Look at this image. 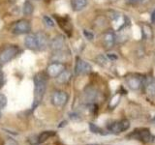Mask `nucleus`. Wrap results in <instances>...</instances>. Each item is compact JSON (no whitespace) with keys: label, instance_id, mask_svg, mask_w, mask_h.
<instances>
[{"label":"nucleus","instance_id":"17","mask_svg":"<svg viewBox=\"0 0 155 145\" xmlns=\"http://www.w3.org/2000/svg\"><path fill=\"white\" fill-rule=\"evenodd\" d=\"M34 11V6L30 1H25L23 4V8H22V12L24 14V16H31Z\"/></svg>","mask_w":155,"mask_h":145},{"label":"nucleus","instance_id":"25","mask_svg":"<svg viewBox=\"0 0 155 145\" xmlns=\"http://www.w3.org/2000/svg\"><path fill=\"white\" fill-rule=\"evenodd\" d=\"M89 130H90V132L93 134H102V130L98 126H96L93 123H89Z\"/></svg>","mask_w":155,"mask_h":145},{"label":"nucleus","instance_id":"4","mask_svg":"<svg viewBox=\"0 0 155 145\" xmlns=\"http://www.w3.org/2000/svg\"><path fill=\"white\" fill-rule=\"evenodd\" d=\"M68 101V94L64 91H55L51 96V103L54 106L62 108Z\"/></svg>","mask_w":155,"mask_h":145},{"label":"nucleus","instance_id":"14","mask_svg":"<svg viewBox=\"0 0 155 145\" xmlns=\"http://www.w3.org/2000/svg\"><path fill=\"white\" fill-rule=\"evenodd\" d=\"M71 5H72V8L74 11L79 12V11H81V10H84L86 7L87 0H72Z\"/></svg>","mask_w":155,"mask_h":145},{"label":"nucleus","instance_id":"35","mask_svg":"<svg viewBox=\"0 0 155 145\" xmlns=\"http://www.w3.org/2000/svg\"><path fill=\"white\" fill-rule=\"evenodd\" d=\"M1 115H2V114H1V112H0V118H1Z\"/></svg>","mask_w":155,"mask_h":145},{"label":"nucleus","instance_id":"32","mask_svg":"<svg viewBox=\"0 0 155 145\" xmlns=\"http://www.w3.org/2000/svg\"><path fill=\"white\" fill-rule=\"evenodd\" d=\"M70 117H71L72 120H74V121H80L81 120V117L77 113H72V114H70Z\"/></svg>","mask_w":155,"mask_h":145},{"label":"nucleus","instance_id":"9","mask_svg":"<svg viewBox=\"0 0 155 145\" xmlns=\"http://www.w3.org/2000/svg\"><path fill=\"white\" fill-rule=\"evenodd\" d=\"M115 34L114 31L109 30L104 33L103 35V45L106 48H111L115 43Z\"/></svg>","mask_w":155,"mask_h":145},{"label":"nucleus","instance_id":"6","mask_svg":"<svg viewBox=\"0 0 155 145\" xmlns=\"http://www.w3.org/2000/svg\"><path fill=\"white\" fill-rule=\"evenodd\" d=\"M66 47V39L63 35H56L50 41V47L52 51H60L64 50Z\"/></svg>","mask_w":155,"mask_h":145},{"label":"nucleus","instance_id":"10","mask_svg":"<svg viewBox=\"0 0 155 145\" xmlns=\"http://www.w3.org/2000/svg\"><path fill=\"white\" fill-rule=\"evenodd\" d=\"M126 83H127V85L129 86L130 89L138 90L140 88L143 82H142V79H140V77L131 76H128L127 79H126Z\"/></svg>","mask_w":155,"mask_h":145},{"label":"nucleus","instance_id":"19","mask_svg":"<svg viewBox=\"0 0 155 145\" xmlns=\"http://www.w3.org/2000/svg\"><path fill=\"white\" fill-rule=\"evenodd\" d=\"M147 93L150 97H155V82L150 80L147 84Z\"/></svg>","mask_w":155,"mask_h":145},{"label":"nucleus","instance_id":"18","mask_svg":"<svg viewBox=\"0 0 155 145\" xmlns=\"http://www.w3.org/2000/svg\"><path fill=\"white\" fill-rule=\"evenodd\" d=\"M140 139H142L143 142H150L154 139V137H152L148 130H144V132H140L139 134V137Z\"/></svg>","mask_w":155,"mask_h":145},{"label":"nucleus","instance_id":"20","mask_svg":"<svg viewBox=\"0 0 155 145\" xmlns=\"http://www.w3.org/2000/svg\"><path fill=\"white\" fill-rule=\"evenodd\" d=\"M96 62L98 63L99 65L105 67V66L108 65L109 59L107 58V56H104V55H98V56L96 57Z\"/></svg>","mask_w":155,"mask_h":145},{"label":"nucleus","instance_id":"12","mask_svg":"<svg viewBox=\"0 0 155 145\" xmlns=\"http://www.w3.org/2000/svg\"><path fill=\"white\" fill-rule=\"evenodd\" d=\"M55 79H56L57 83H59V84H67V83H69V81L72 79V72L69 70L65 69L59 76H58L57 77H55Z\"/></svg>","mask_w":155,"mask_h":145},{"label":"nucleus","instance_id":"7","mask_svg":"<svg viewBox=\"0 0 155 145\" xmlns=\"http://www.w3.org/2000/svg\"><path fill=\"white\" fill-rule=\"evenodd\" d=\"M91 70H92V67L89 63L78 58L76 62V66H75V72L77 76L87 75L91 72Z\"/></svg>","mask_w":155,"mask_h":145},{"label":"nucleus","instance_id":"1","mask_svg":"<svg viewBox=\"0 0 155 145\" xmlns=\"http://www.w3.org/2000/svg\"><path fill=\"white\" fill-rule=\"evenodd\" d=\"M47 84H48V76L46 72H40L36 74V76H34V102L32 108H35L39 105V104L41 103L44 95L46 93L47 89Z\"/></svg>","mask_w":155,"mask_h":145},{"label":"nucleus","instance_id":"15","mask_svg":"<svg viewBox=\"0 0 155 145\" xmlns=\"http://www.w3.org/2000/svg\"><path fill=\"white\" fill-rule=\"evenodd\" d=\"M142 31H143V37L147 40H150L153 36V32H152V28L150 27L149 24L147 23H143L142 24Z\"/></svg>","mask_w":155,"mask_h":145},{"label":"nucleus","instance_id":"22","mask_svg":"<svg viewBox=\"0 0 155 145\" xmlns=\"http://www.w3.org/2000/svg\"><path fill=\"white\" fill-rule=\"evenodd\" d=\"M96 95H97V93H96V92H95L93 89H89V90H86V91H85L86 99L88 100L89 102H92L93 100H95Z\"/></svg>","mask_w":155,"mask_h":145},{"label":"nucleus","instance_id":"31","mask_svg":"<svg viewBox=\"0 0 155 145\" xmlns=\"http://www.w3.org/2000/svg\"><path fill=\"white\" fill-rule=\"evenodd\" d=\"M4 145H18V143L16 141L15 139H13V138H9L6 142H5V144Z\"/></svg>","mask_w":155,"mask_h":145},{"label":"nucleus","instance_id":"8","mask_svg":"<svg viewBox=\"0 0 155 145\" xmlns=\"http://www.w3.org/2000/svg\"><path fill=\"white\" fill-rule=\"evenodd\" d=\"M35 37L39 50H45L50 46V38H48L47 33H45L44 31H38L35 34Z\"/></svg>","mask_w":155,"mask_h":145},{"label":"nucleus","instance_id":"29","mask_svg":"<svg viewBox=\"0 0 155 145\" xmlns=\"http://www.w3.org/2000/svg\"><path fill=\"white\" fill-rule=\"evenodd\" d=\"M5 84V75L2 72H0V88H2Z\"/></svg>","mask_w":155,"mask_h":145},{"label":"nucleus","instance_id":"5","mask_svg":"<svg viewBox=\"0 0 155 145\" xmlns=\"http://www.w3.org/2000/svg\"><path fill=\"white\" fill-rule=\"evenodd\" d=\"M65 69L66 66L64 63L52 62L47 68V74L51 77H57Z\"/></svg>","mask_w":155,"mask_h":145},{"label":"nucleus","instance_id":"2","mask_svg":"<svg viewBox=\"0 0 155 145\" xmlns=\"http://www.w3.org/2000/svg\"><path fill=\"white\" fill-rule=\"evenodd\" d=\"M31 31L30 21L27 19H19L16 21L12 26V32L17 35H22V34H29Z\"/></svg>","mask_w":155,"mask_h":145},{"label":"nucleus","instance_id":"16","mask_svg":"<svg viewBox=\"0 0 155 145\" xmlns=\"http://www.w3.org/2000/svg\"><path fill=\"white\" fill-rule=\"evenodd\" d=\"M55 134V133L53 130H46V132H43L38 135V143H42L44 141H46L50 137H53Z\"/></svg>","mask_w":155,"mask_h":145},{"label":"nucleus","instance_id":"37","mask_svg":"<svg viewBox=\"0 0 155 145\" xmlns=\"http://www.w3.org/2000/svg\"><path fill=\"white\" fill-rule=\"evenodd\" d=\"M38 1H40V0H38Z\"/></svg>","mask_w":155,"mask_h":145},{"label":"nucleus","instance_id":"26","mask_svg":"<svg viewBox=\"0 0 155 145\" xmlns=\"http://www.w3.org/2000/svg\"><path fill=\"white\" fill-rule=\"evenodd\" d=\"M6 105H7V97L3 94H0V109L4 108Z\"/></svg>","mask_w":155,"mask_h":145},{"label":"nucleus","instance_id":"30","mask_svg":"<svg viewBox=\"0 0 155 145\" xmlns=\"http://www.w3.org/2000/svg\"><path fill=\"white\" fill-rule=\"evenodd\" d=\"M107 58H108L109 60H116L117 59V55L115 54V53H108V55H107Z\"/></svg>","mask_w":155,"mask_h":145},{"label":"nucleus","instance_id":"21","mask_svg":"<svg viewBox=\"0 0 155 145\" xmlns=\"http://www.w3.org/2000/svg\"><path fill=\"white\" fill-rule=\"evenodd\" d=\"M119 101H120V95L119 94H117V95H114V97H113V99L110 100V108H114L116 105H118V103H119Z\"/></svg>","mask_w":155,"mask_h":145},{"label":"nucleus","instance_id":"3","mask_svg":"<svg viewBox=\"0 0 155 145\" xmlns=\"http://www.w3.org/2000/svg\"><path fill=\"white\" fill-rule=\"evenodd\" d=\"M19 52V48L17 46H9L5 47L0 53V62L8 63L12 59H14Z\"/></svg>","mask_w":155,"mask_h":145},{"label":"nucleus","instance_id":"36","mask_svg":"<svg viewBox=\"0 0 155 145\" xmlns=\"http://www.w3.org/2000/svg\"><path fill=\"white\" fill-rule=\"evenodd\" d=\"M154 121H155V117H154Z\"/></svg>","mask_w":155,"mask_h":145},{"label":"nucleus","instance_id":"23","mask_svg":"<svg viewBox=\"0 0 155 145\" xmlns=\"http://www.w3.org/2000/svg\"><path fill=\"white\" fill-rule=\"evenodd\" d=\"M43 21L45 23V25L48 27H53L54 26V21H52L51 18L48 17V16H44L43 17Z\"/></svg>","mask_w":155,"mask_h":145},{"label":"nucleus","instance_id":"13","mask_svg":"<svg viewBox=\"0 0 155 145\" xmlns=\"http://www.w3.org/2000/svg\"><path fill=\"white\" fill-rule=\"evenodd\" d=\"M52 62H58V63H64L67 60V53L64 50L60 51H53V54L51 57Z\"/></svg>","mask_w":155,"mask_h":145},{"label":"nucleus","instance_id":"33","mask_svg":"<svg viewBox=\"0 0 155 145\" xmlns=\"http://www.w3.org/2000/svg\"><path fill=\"white\" fill-rule=\"evenodd\" d=\"M151 21H152V22H155V10L151 14Z\"/></svg>","mask_w":155,"mask_h":145},{"label":"nucleus","instance_id":"34","mask_svg":"<svg viewBox=\"0 0 155 145\" xmlns=\"http://www.w3.org/2000/svg\"><path fill=\"white\" fill-rule=\"evenodd\" d=\"M1 69H2V66H1V64H0V72H1Z\"/></svg>","mask_w":155,"mask_h":145},{"label":"nucleus","instance_id":"11","mask_svg":"<svg viewBox=\"0 0 155 145\" xmlns=\"http://www.w3.org/2000/svg\"><path fill=\"white\" fill-rule=\"evenodd\" d=\"M24 46H25L28 50H38L35 34H27V36L24 39Z\"/></svg>","mask_w":155,"mask_h":145},{"label":"nucleus","instance_id":"28","mask_svg":"<svg viewBox=\"0 0 155 145\" xmlns=\"http://www.w3.org/2000/svg\"><path fill=\"white\" fill-rule=\"evenodd\" d=\"M84 35L88 41H92L94 39V34L92 32H90V31H88V30H86V29H84Z\"/></svg>","mask_w":155,"mask_h":145},{"label":"nucleus","instance_id":"24","mask_svg":"<svg viewBox=\"0 0 155 145\" xmlns=\"http://www.w3.org/2000/svg\"><path fill=\"white\" fill-rule=\"evenodd\" d=\"M119 126H120V130L121 132H124V130H127L130 127V123L128 120H121L119 121Z\"/></svg>","mask_w":155,"mask_h":145},{"label":"nucleus","instance_id":"27","mask_svg":"<svg viewBox=\"0 0 155 145\" xmlns=\"http://www.w3.org/2000/svg\"><path fill=\"white\" fill-rule=\"evenodd\" d=\"M149 0H126V3L129 5H135V4H145Z\"/></svg>","mask_w":155,"mask_h":145}]
</instances>
